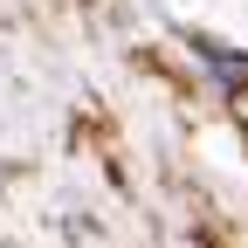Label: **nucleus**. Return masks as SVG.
I'll return each mask as SVG.
<instances>
[{
    "mask_svg": "<svg viewBox=\"0 0 248 248\" xmlns=\"http://www.w3.org/2000/svg\"><path fill=\"white\" fill-rule=\"evenodd\" d=\"M193 55L214 69V83H221L228 97H234V90H248V55H234L228 42H207V35H200V42H193Z\"/></svg>",
    "mask_w": 248,
    "mask_h": 248,
    "instance_id": "f257e3e1",
    "label": "nucleus"
}]
</instances>
